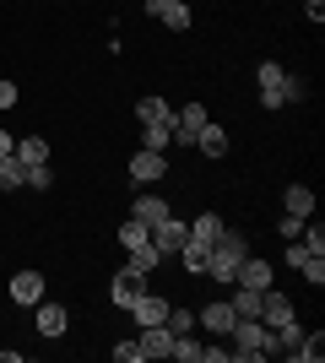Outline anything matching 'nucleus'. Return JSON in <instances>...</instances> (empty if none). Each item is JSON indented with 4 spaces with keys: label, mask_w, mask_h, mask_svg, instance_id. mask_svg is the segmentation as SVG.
<instances>
[{
    "label": "nucleus",
    "mask_w": 325,
    "mask_h": 363,
    "mask_svg": "<svg viewBox=\"0 0 325 363\" xmlns=\"http://www.w3.org/2000/svg\"><path fill=\"white\" fill-rule=\"evenodd\" d=\"M244 255H249L244 233H239V228H228V233L212 244V255H206V277H212V282H222V288H233V277H239V260H244Z\"/></svg>",
    "instance_id": "1"
},
{
    "label": "nucleus",
    "mask_w": 325,
    "mask_h": 363,
    "mask_svg": "<svg viewBox=\"0 0 325 363\" xmlns=\"http://www.w3.org/2000/svg\"><path fill=\"white\" fill-rule=\"evenodd\" d=\"M233 358L239 363H255V358H266V352H271V325H266V320H233Z\"/></svg>",
    "instance_id": "2"
},
{
    "label": "nucleus",
    "mask_w": 325,
    "mask_h": 363,
    "mask_svg": "<svg viewBox=\"0 0 325 363\" xmlns=\"http://www.w3.org/2000/svg\"><path fill=\"white\" fill-rule=\"evenodd\" d=\"M185 239H190V223L185 217H163V223H152V244H157V255H179L185 250Z\"/></svg>",
    "instance_id": "3"
},
{
    "label": "nucleus",
    "mask_w": 325,
    "mask_h": 363,
    "mask_svg": "<svg viewBox=\"0 0 325 363\" xmlns=\"http://www.w3.org/2000/svg\"><path fill=\"white\" fill-rule=\"evenodd\" d=\"M255 82H261V104L266 108H282V104H287V71H282L277 60H266L261 71H255Z\"/></svg>",
    "instance_id": "4"
},
{
    "label": "nucleus",
    "mask_w": 325,
    "mask_h": 363,
    "mask_svg": "<svg viewBox=\"0 0 325 363\" xmlns=\"http://www.w3.org/2000/svg\"><path fill=\"white\" fill-rule=\"evenodd\" d=\"M33 320H38V336L44 342H60L65 331H71V315H65V303H33Z\"/></svg>",
    "instance_id": "5"
},
{
    "label": "nucleus",
    "mask_w": 325,
    "mask_h": 363,
    "mask_svg": "<svg viewBox=\"0 0 325 363\" xmlns=\"http://www.w3.org/2000/svg\"><path fill=\"white\" fill-rule=\"evenodd\" d=\"M147 293V272H136V266H125V272H114V282H108V298L120 303V309H130V303Z\"/></svg>",
    "instance_id": "6"
},
{
    "label": "nucleus",
    "mask_w": 325,
    "mask_h": 363,
    "mask_svg": "<svg viewBox=\"0 0 325 363\" xmlns=\"http://www.w3.org/2000/svg\"><path fill=\"white\" fill-rule=\"evenodd\" d=\"M201 125H206V108H201V104H185L179 114H173V130H169V136L179 141V147H195V136H201Z\"/></svg>",
    "instance_id": "7"
},
{
    "label": "nucleus",
    "mask_w": 325,
    "mask_h": 363,
    "mask_svg": "<svg viewBox=\"0 0 325 363\" xmlns=\"http://www.w3.org/2000/svg\"><path fill=\"white\" fill-rule=\"evenodd\" d=\"M163 174H169V157H163V152H147V147H141L136 157H130V179H136V184H157Z\"/></svg>",
    "instance_id": "8"
},
{
    "label": "nucleus",
    "mask_w": 325,
    "mask_h": 363,
    "mask_svg": "<svg viewBox=\"0 0 325 363\" xmlns=\"http://www.w3.org/2000/svg\"><path fill=\"white\" fill-rule=\"evenodd\" d=\"M233 320H239V315H233V303H228V298H217V303H206L201 315H195V325H206V331H217V336H228V331H233Z\"/></svg>",
    "instance_id": "9"
},
{
    "label": "nucleus",
    "mask_w": 325,
    "mask_h": 363,
    "mask_svg": "<svg viewBox=\"0 0 325 363\" xmlns=\"http://www.w3.org/2000/svg\"><path fill=\"white\" fill-rule=\"evenodd\" d=\"M38 298H44V277H38V272H16V277H11V303L33 309Z\"/></svg>",
    "instance_id": "10"
},
{
    "label": "nucleus",
    "mask_w": 325,
    "mask_h": 363,
    "mask_svg": "<svg viewBox=\"0 0 325 363\" xmlns=\"http://www.w3.org/2000/svg\"><path fill=\"white\" fill-rule=\"evenodd\" d=\"M233 282H239V288H271V260H255V255H244L239 260V277H233Z\"/></svg>",
    "instance_id": "11"
},
{
    "label": "nucleus",
    "mask_w": 325,
    "mask_h": 363,
    "mask_svg": "<svg viewBox=\"0 0 325 363\" xmlns=\"http://www.w3.org/2000/svg\"><path fill=\"white\" fill-rule=\"evenodd\" d=\"M130 315H136L141 331H147V325H163V315H169V298H157V293H141V298L130 303Z\"/></svg>",
    "instance_id": "12"
},
{
    "label": "nucleus",
    "mask_w": 325,
    "mask_h": 363,
    "mask_svg": "<svg viewBox=\"0 0 325 363\" xmlns=\"http://www.w3.org/2000/svg\"><path fill=\"white\" fill-rule=\"evenodd\" d=\"M136 342H141V358H169V352H173V331H169V325H147Z\"/></svg>",
    "instance_id": "13"
},
{
    "label": "nucleus",
    "mask_w": 325,
    "mask_h": 363,
    "mask_svg": "<svg viewBox=\"0 0 325 363\" xmlns=\"http://www.w3.org/2000/svg\"><path fill=\"white\" fill-rule=\"evenodd\" d=\"M261 298H266L261 288H239V282L228 288V303H233V315H239V320H261Z\"/></svg>",
    "instance_id": "14"
},
{
    "label": "nucleus",
    "mask_w": 325,
    "mask_h": 363,
    "mask_svg": "<svg viewBox=\"0 0 325 363\" xmlns=\"http://www.w3.org/2000/svg\"><path fill=\"white\" fill-rule=\"evenodd\" d=\"M222 233H228V223H222L217 212H201L195 223H190V239H195V244H206V250H212V244L222 239Z\"/></svg>",
    "instance_id": "15"
},
{
    "label": "nucleus",
    "mask_w": 325,
    "mask_h": 363,
    "mask_svg": "<svg viewBox=\"0 0 325 363\" xmlns=\"http://www.w3.org/2000/svg\"><path fill=\"white\" fill-rule=\"evenodd\" d=\"M136 120H141V125H173V108L163 104L157 92H147V98L136 104Z\"/></svg>",
    "instance_id": "16"
},
{
    "label": "nucleus",
    "mask_w": 325,
    "mask_h": 363,
    "mask_svg": "<svg viewBox=\"0 0 325 363\" xmlns=\"http://www.w3.org/2000/svg\"><path fill=\"white\" fill-rule=\"evenodd\" d=\"M195 147H201L206 157H228V130L206 120V125H201V136H195Z\"/></svg>",
    "instance_id": "17"
},
{
    "label": "nucleus",
    "mask_w": 325,
    "mask_h": 363,
    "mask_svg": "<svg viewBox=\"0 0 325 363\" xmlns=\"http://www.w3.org/2000/svg\"><path fill=\"white\" fill-rule=\"evenodd\" d=\"M16 163H28V168H38V163H49V141L44 136H22V141H16Z\"/></svg>",
    "instance_id": "18"
},
{
    "label": "nucleus",
    "mask_w": 325,
    "mask_h": 363,
    "mask_svg": "<svg viewBox=\"0 0 325 363\" xmlns=\"http://www.w3.org/2000/svg\"><path fill=\"white\" fill-rule=\"evenodd\" d=\"M282 206H287L293 217H314V190H309V184H287Z\"/></svg>",
    "instance_id": "19"
},
{
    "label": "nucleus",
    "mask_w": 325,
    "mask_h": 363,
    "mask_svg": "<svg viewBox=\"0 0 325 363\" xmlns=\"http://www.w3.org/2000/svg\"><path fill=\"white\" fill-rule=\"evenodd\" d=\"M22 184H28V163H16V152L0 157V190H22Z\"/></svg>",
    "instance_id": "20"
},
{
    "label": "nucleus",
    "mask_w": 325,
    "mask_h": 363,
    "mask_svg": "<svg viewBox=\"0 0 325 363\" xmlns=\"http://www.w3.org/2000/svg\"><path fill=\"white\" fill-rule=\"evenodd\" d=\"M130 217H141V223L152 228V223H163V217H169V201H163V196H141Z\"/></svg>",
    "instance_id": "21"
},
{
    "label": "nucleus",
    "mask_w": 325,
    "mask_h": 363,
    "mask_svg": "<svg viewBox=\"0 0 325 363\" xmlns=\"http://www.w3.org/2000/svg\"><path fill=\"white\" fill-rule=\"evenodd\" d=\"M157 22H163L169 33H190V22H195V16H190V6H185V0H173V6H169L163 16H157Z\"/></svg>",
    "instance_id": "22"
},
{
    "label": "nucleus",
    "mask_w": 325,
    "mask_h": 363,
    "mask_svg": "<svg viewBox=\"0 0 325 363\" xmlns=\"http://www.w3.org/2000/svg\"><path fill=\"white\" fill-rule=\"evenodd\" d=\"M163 325H169L173 336H190V331H195V315H190L185 303H169V315H163Z\"/></svg>",
    "instance_id": "23"
},
{
    "label": "nucleus",
    "mask_w": 325,
    "mask_h": 363,
    "mask_svg": "<svg viewBox=\"0 0 325 363\" xmlns=\"http://www.w3.org/2000/svg\"><path fill=\"white\" fill-rule=\"evenodd\" d=\"M147 239H152V228L141 223V217H130V223H120V244H125V250H141V244H147Z\"/></svg>",
    "instance_id": "24"
},
{
    "label": "nucleus",
    "mask_w": 325,
    "mask_h": 363,
    "mask_svg": "<svg viewBox=\"0 0 325 363\" xmlns=\"http://www.w3.org/2000/svg\"><path fill=\"white\" fill-rule=\"evenodd\" d=\"M169 130H173V125H141V147H147V152H169Z\"/></svg>",
    "instance_id": "25"
},
{
    "label": "nucleus",
    "mask_w": 325,
    "mask_h": 363,
    "mask_svg": "<svg viewBox=\"0 0 325 363\" xmlns=\"http://www.w3.org/2000/svg\"><path fill=\"white\" fill-rule=\"evenodd\" d=\"M130 266H136V272H157V266H163V255H157V244L147 239L141 250H130Z\"/></svg>",
    "instance_id": "26"
},
{
    "label": "nucleus",
    "mask_w": 325,
    "mask_h": 363,
    "mask_svg": "<svg viewBox=\"0 0 325 363\" xmlns=\"http://www.w3.org/2000/svg\"><path fill=\"white\" fill-rule=\"evenodd\" d=\"M173 363H201V342L195 336H173V352H169Z\"/></svg>",
    "instance_id": "27"
},
{
    "label": "nucleus",
    "mask_w": 325,
    "mask_h": 363,
    "mask_svg": "<svg viewBox=\"0 0 325 363\" xmlns=\"http://www.w3.org/2000/svg\"><path fill=\"white\" fill-rule=\"evenodd\" d=\"M298 272H304V282H309V288H320V282H325V255H314V250H309V255L298 260Z\"/></svg>",
    "instance_id": "28"
},
{
    "label": "nucleus",
    "mask_w": 325,
    "mask_h": 363,
    "mask_svg": "<svg viewBox=\"0 0 325 363\" xmlns=\"http://www.w3.org/2000/svg\"><path fill=\"white\" fill-rule=\"evenodd\" d=\"M28 184H33V190H49V184H55V168H49V163L28 168Z\"/></svg>",
    "instance_id": "29"
},
{
    "label": "nucleus",
    "mask_w": 325,
    "mask_h": 363,
    "mask_svg": "<svg viewBox=\"0 0 325 363\" xmlns=\"http://www.w3.org/2000/svg\"><path fill=\"white\" fill-rule=\"evenodd\" d=\"M114 358L120 363H147L141 358V342H114Z\"/></svg>",
    "instance_id": "30"
},
{
    "label": "nucleus",
    "mask_w": 325,
    "mask_h": 363,
    "mask_svg": "<svg viewBox=\"0 0 325 363\" xmlns=\"http://www.w3.org/2000/svg\"><path fill=\"white\" fill-rule=\"evenodd\" d=\"M277 233H282V239H298V233H304V217H293V212L277 217Z\"/></svg>",
    "instance_id": "31"
},
{
    "label": "nucleus",
    "mask_w": 325,
    "mask_h": 363,
    "mask_svg": "<svg viewBox=\"0 0 325 363\" xmlns=\"http://www.w3.org/2000/svg\"><path fill=\"white\" fill-rule=\"evenodd\" d=\"M298 98H309V82H304V76H287V104H298Z\"/></svg>",
    "instance_id": "32"
},
{
    "label": "nucleus",
    "mask_w": 325,
    "mask_h": 363,
    "mask_svg": "<svg viewBox=\"0 0 325 363\" xmlns=\"http://www.w3.org/2000/svg\"><path fill=\"white\" fill-rule=\"evenodd\" d=\"M228 358H233L228 347H201V363H228Z\"/></svg>",
    "instance_id": "33"
},
{
    "label": "nucleus",
    "mask_w": 325,
    "mask_h": 363,
    "mask_svg": "<svg viewBox=\"0 0 325 363\" xmlns=\"http://www.w3.org/2000/svg\"><path fill=\"white\" fill-rule=\"evenodd\" d=\"M169 6H173V0H141V11H147V16H163Z\"/></svg>",
    "instance_id": "34"
},
{
    "label": "nucleus",
    "mask_w": 325,
    "mask_h": 363,
    "mask_svg": "<svg viewBox=\"0 0 325 363\" xmlns=\"http://www.w3.org/2000/svg\"><path fill=\"white\" fill-rule=\"evenodd\" d=\"M16 104V87H11V82H0V108H11Z\"/></svg>",
    "instance_id": "35"
},
{
    "label": "nucleus",
    "mask_w": 325,
    "mask_h": 363,
    "mask_svg": "<svg viewBox=\"0 0 325 363\" xmlns=\"http://www.w3.org/2000/svg\"><path fill=\"white\" fill-rule=\"evenodd\" d=\"M304 11H309V22H320V16H325V0H304Z\"/></svg>",
    "instance_id": "36"
},
{
    "label": "nucleus",
    "mask_w": 325,
    "mask_h": 363,
    "mask_svg": "<svg viewBox=\"0 0 325 363\" xmlns=\"http://www.w3.org/2000/svg\"><path fill=\"white\" fill-rule=\"evenodd\" d=\"M11 147H16V141H11V130H0V157H11Z\"/></svg>",
    "instance_id": "37"
}]
</instances>
